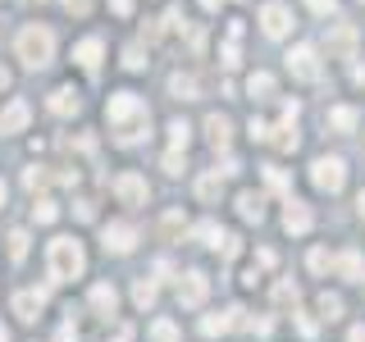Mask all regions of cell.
Here are the masks:
<instances>
[{"label":"cell","instance_id":"31","mask_svg":"<svg viewBox=\"0 0 365 342\" xmlns=\"http://www.w3.org/2000/svg\"><path fill=\"white\" fill-rule=\"evenodd\" d=\"M274 301H279V306H292V311H297V301H302L297 283H279V288H274Z\"/></svg>","mask_w":365,"mask_h":342},{"label":"cell","instance_id":"17","mask_svg":"<svg viewBox=\"0 0 365 342\" xmlns=\"http://www.w3.org/2000/svg\"><path fill=\"white\" fill-rule=\"evenodd\" d=\"M114 306H119V292H114V283H96V288H91V311L110 319Z\"/></svg>","mask_w":365,"mask_h":342},{"label":"cell","instance_id":"16","mask_svg":"<svg viewBox=\"0 0 365 342\" xmlns=\"http://www.w3.org/2000/svg\"><path fill=\"white\" fill-rule=\"evenodd\" d=\"M205 137H210L215 151H228V142H233V123H228L224 114H210V119H205Z\"/></svg>","mask_w":365,"mask_h":342},{"label":"cell","instance_id":"9","mask_svg":"<svg viewBox=\"0 0 365 342\" xmlns=\"http://www.w3.org/2000/svg\"><path fill=\"white\" fill-rule=\"evenodd\" d=\"M114 197H119L123 205H146L151 187H146L142 174H119V178H114Z\"/></svg>","mask_w":365,"mask_h":342},{"label":"cell","instance_id":"37","mask_svg":"<svg viewBox=\"0 0 365 342\" xmlns=\"http://www.w3.org/2000/svg\"><path fill=\"white\" fill-rule=\"evenodd\" d=\"M329 265H334V260H329V251H319V247H315V251H311V274H324Z\"/></svg>","mask_w":365,"mask_h":342},{"label":"cell","instance_id":"52","mask_svg":"<svg viewBox=\"0 0 365 342\" xmlns=\"http://www.w3.org/2000/svg\"><path fill=\"white\" fill-rule=\"evenodd\" d=\"M0 205H5V182H0Z\"/></svg>","mask_w":365,"mask_h":342},{"label":"cell","instance_id":"50","mask_svg":"<svg viewBox=\"0 0 365 342\" xmlns=\"http://www.w3.org/2000/svg\"><path fill=\"white\" fill-rule=\"evenodd\" d=\"M356 210H361V214H365V192H361V197H356Z\"/></svg>","mask_w":365,"mask_h":342},{"label":"cell","instance_id":"3","mask_svg":"<svg viewBox=\"0 0 365 342\" xmlns=\"http://www.w3.org/2000/svg\"><path fill=\"white\" fill-rule=\"evenodd\" d=\"M19 60L28 64V68H46L55 60V32L51 28H41V23H28V28L19 32Z\"/></svg>","mask_w":365,"mask_h":342},{"label":"cell","instance_id":"24","mask_svg":"<svg viewBox=\"0 0 365 342\" xmlns=\"http://www.w3.org/2000/svg\"><path fill=\"white\" fill-rule=\"evenodd\" d=\"M319 319H324V324H334V319H342V296L338 292H319Z\"/></svg>","mask_w":365,"mask_h":342},{"label":"cell","instance_id":"48","mask_svg":"<svg viewBox=\"0 0 365 342\" xmlns=\"http://www.w3.org/2000/svg\"><path fill=\"white\" fill-rule=\"evenodd\" d=\"M9 87V68H0V91H5Z\"/></svg>","mask_w":365,"mask_h":342},{"label":"cell","instance_id":"10","mask_svg":"<svg viewBox=\"0 0 365 342\" xmlns=\"http://www.w3.org/2000/svg\"><path fill=\"white\" fill-rule=\"evenodd\" d=\"M260 28H265V37H288L292 28V9L279 5V0H269L265 9H260Z\"/></svg>","mask_w":365,"mask_h":342},{"label":"cell","instance_id":"11","mask_svg":"<svg viewBox=\"0 0 365 342\" xmlns=\"http://www.w3.org/2000/svg\"><path fill=\"white\" fill-rule=\"evenodd\" d=\"M283 228H288L292 237H306V233L315 228L311 205H306V201H288V210H283Z\"/></svg>","mask_w":365,"mask_h":342},{"label":"cell","instance_id":"13","mask_svg":"<svg viewBox=\"0 0 365 342\" xmlns=\"http://www.w3.org/2000/svg\"><path fill=\"white\" fill-rule=\"evenodd\" d=\"M237 315H242L237 306H228V311H215V315H205V319H201V333H205V338H220V333H228V328L237 324Z\"/></svg>","mask_w":365,"mask_h":342},{"label":"cell","instance_id":"51","mask_svg":"<svg viewBox=\"0 0 365 342\" xmlns=\"http://www.w3.org/2000/svg\"><path fill=\"white\" fill-rule=\"evenodd\" d=\"M0 342H9V328L5 324H0Z\"/></svg>","mask_w":365,"mask_h":342},{"label":"cell","instance_id":"43","mask_svg":"<svg viewBox=\"0 0 365 342\" xmlns=\"http://www.w3.org/2000/svg\"><path fill=\"white\" fill-rule=\"evenodd\" d=\"M306 5H311L315 14H329V9H338V0H306Z\"/></svg>","mask_w":365,"mask_h":342},{"label":"cell","instance_id":"30","mask_svg":"<svg viewBox=\"0 0 365 342\" xmlns=\"http://www.w3.org/2000/svg\"><path fill=\"white\" fill-rule=\"evenodd\" d=\"M197 237H201L205 247H220V242H224V233H220V224H215V219H205V224H197Z\"/></svg>","mask_w":365,"mask_h":342},{"label":"cell","instance_id":"27","mask_svg":"<svg viewBox=\"0 0 365 342\" xmlns=\"http://www.w3.org/2000/svg\"><path fill=\"white\" fill-rule=\"evenodd\" d=\"M46 182H51V169H46V165H32V169H23V187H28V192H41Z\"/></svg>","mask_w":365,"mask_h":342},{"label":"cell","instance_id":"2","mask_svg":"<svg viewBox=\"0 0 365 342\" xmlns=\"http://www.w3.org/2000/svg\"><path fill=\"white\" fill-rule=\"evenodd\" d=\"M46 265H51L55 283H73V279H83V269H87V251H83L78 237H55V242L46 247Z\"/></svg>","mask_w":365,"mask_h":342},{"label":"cell","instance_id":"21","mask_svg":"<svg viewBox=\"0 0 365 342\" xmlns=\"http://www.w3.org/2000/svg\"><path fill=\"white\" fill-rule=\"evenodd\" d=\"M169 96L197 100V78H192V73H174V78H169Z\"/></svg>","mask_w":365,"mask_h":342},{"label":"cell","instance_id":"34","mask_svg":"<svg viewBox=\"0 0 365 342\" xmlns=\"http://www.w3.org/2000/svg\"><path fill=\"white\" fill-rule=\"evenodd\" d=\"M169 137H174V146L182 151V146L192 142V128H187V123H182V119H174V123H169Z\"/></svg>","mask_w":365,"mask_h":342},{"label":"cell","instance_id":"18","mask_svg":"<svg viewBox=\"0 0 365 342\" xmlns=\"http://www.w3.org/2000/svg\"><path fill=\"white\" fill-rule=\"evenodd\" d=\"M28 119H32V110L23 105V100H14V105L0 114V133H23V128H28Z\"/></svg>","mask_w":365,"mask_h":342},{"label":"cell","instance_id":"28","mask_svg":"<svg viewBox=\"0 0 365 342\" xmlns=\"http://www.w3.org/2000/svg\"><path fill=\"white\" fill-rule=\"evenodd\" d=\"M160 233H165V237H178V233H187V219H182V210H169L165 219H160Z\"/></svg>","mask_w":365,"mask_h":342},{"label":"cell","instance_id":"35","mask_svg":"<svg viewBox=\"0 0 365 342\" xmlns=\"http://www.w3.org/2000/svg\"><path fill=\"white\" fill-rule=\"evenodd\" d=\"M160 165H165V174H182V169H187V165H182V151H178V146H174L165 160H160Z\"/></svg>","mask_w":365,"mask_h":342},{"label":"cell","instance_id":"47","mask_svg":"<svg viewBox=\"0 0 365 342\" xmlns=\"http://www.w3.org/2000/svg\"><path fill=\"white\" fill-rule=\"evenodd\" d=\"M351 83H356V87H365V68H361V64L351 68Z\"/></svg>","mask_w":365,"mask_h":342},{"label":"cell","instance_id":"19","mask_svg":"<svg viewBox=\"0 0 365 342\" xmlns=\"http://www.w3.org/2000/svg\"><path fill=\"white\" fill-rule=\"evenodd\" d=\"M237 214H242V219H265V197H260V192H242V197H237Z\"/></svg>","mask_w":365,"mask_h":342},{"label":"cell","instance_id":"33","mask_svg":"<svg viewBox=\"0 0 365 342\" xmlns=\"http://www.w3.org/2000/svg\"><path fill=\"white\" fill-rule=\"evenodd\" d=\"M151 338L155 342H178V328L169 324V319H155V324H151Z\"/></svg>","mask_w":365,"mask_h":342},{"label":"cell","instance_id":"40","mask_svg":"<svg viewBox=\"0 0 365 342\" xmlns=\"http://www.w3.org/2000/svg\"><path fill=\"white\" fill-rule=\"evenodd\" d=\"M64 9H68V14H78V19H83L87 9H91V0H64Z\"/></svg>","mask_w":365,"mask_h":342},{"label":"cell","instance_id":"42","mask_svg":"<svg viewBox=\"0 0 365 342\" xmlns=\"http://www.w3.org/2000/svg\"><path fill=\"white\" fill-rule=\"evenodd\" d=\"M297 328H302L306 338H315V333H319V324H315V319H306V315H297Z\"/></svg>","mask_w":365,"mask_h":342},{"label":"cell","instance_id":"41","mask_svg":"<svg viewBox=\"0 0 365 342\" xmlns=\"http://www.w3.org/2000/svg\"><path fill=\"white\" fill-rule=\"evenodd\" d=\"M73 214H78V219H91V214H96V201H78Z\"/></svg>","mask_w":365,"mask_h":342},{"label":"cell","instance_id":"38","mask_svg":"<svg viewBox=\"0 0 365 342\" xmlns=\"http://www.w3.org/2000/svg\"><path fill=\"white\" fill-rule=\"evenodd\" d=\"M265 182H269V187H279V192H283V187H288V174H283V169H274V165H269V169H265Z\"/></svg>","mask_w":365,"mask_h":342},{"label":"cell","instance_id":"5","mask_svg":"<svg viewBox=\"0 0 365 342\" xmlns=\"http://www.w3.org/2000/svg\"><path fill=\"white\" fill-rule=\"evenodd\" d=\"M205 292H210V279H205L201 269H187V274H178V306L197 311V306L205 301Z\"/></svg>","mask_w":365,"mask_h":342},{"label":"cell","instance_id":"26","mask_svg":"<svg viewBox=\"0 0 365 342\" xmlns=\"http://www.w3.org/2000/svg\"><path fill=\"white\" fill-rule=\"evenodd\" d=\"M247 91H251L256 100H269V96H274V78H269V73H251V78H247Z\"/></svg>","mask_w":365,"mask_h":342},{"label":"cell","instance_id":"6","mask_svg":"<svg viewBox=\"0 0 365 342\" xmlns=\"http://www.w3.org/2000/svg\"><path fill=\"white\" fill-rule=\"evenodd\" d=\"M288 73L302 78V83H319V55H315V46H292V51H288Z\"/></svg>","mask_w":365,"mask_h":342},{"label":"cell","instance_id":"23","mask_svg":"<svg viewBox=\"0 0 365 342\" xmlns=\"http://www.w3.org/2000/svg\"><path fill=\"white\" fill-rule=\"evenodd\" d=\"M155 296H160L155 279H137V283H133V301L142 306V311H151V306H155Z\"/></svg>","mask_w":365,"mask_h":342},{"label":"cell","instance_id":"8","mask_svg":"<svg viewBox=\"0 0 365 342\" xmlns=\"http://www.w3.org/2000/svg\"><path fill=\"white\" fill-rule=\"evenodd\" d=\"M41 311H46V288H23V292H14V315L23 319V324H37Z\"/></svg>","mask_w":365,"mask_h":342},{"label":"cell","instance_id":"7","mask_svg":"<svg viewBox=\"0 0 365 342\" xmlns=\"http://www.w3.org/2000/svg\"><path fill=\"white\" fill-rule=\"evenodd\" d=\"M101 242H106V251H114V256H128V251L137 247V228L123 224V219H114V224H106Z\"/></svg>","mask_w":365,"mask_h":342},{"label":"cell","instance_id":"15","mask_svg":"<svg viewBox=\"0 0 365 342\" xmlns=\"http://www.w3.org/2000/svg\"><path fill=\"white\" fill-rule=\"evenodd\" d=\"M356 51V28L351 23H334V32H329V55H351Z\"/></svg>","mask_w":365,"mask_h":342},{"label":"cell","instance_id":"44","mask_svg":"<svg viewBox=\"0 0 365 342\" xmlns=\"http://www.w3.org/2000/svg\"><path fill=\"white\" fill-rule=\"evenodd\" d=\"M233 64H237V46L228 41V46H224V68H233Z\"/></svg>","mask_w":365,"mask_h":342},{"label":"cell","instance_id":"32","mask_svg":"<svg viewBox=\"0 0 365 342\" xmlns=\"http://www.w3.org/2000/svg\"><path fill=\"white\" fill-rule=\"evenodd\" d=\"M23 256H28V233L14 228V233H9V260H23Z\"/></svg>","mask_w":365,"mask_h":342},{"label":"cell","instance_id":"20","mask_svg":"<svg viewBox=\"0 0 365 342\" xmlns=\"http://www.w3.org/2000/svg\"><path fill=\"white\" fill-rule=\"evenodd\" d=\"M338 274H342V279H351V283L365 279V260H361V251H342V256H338Z\"/></svg>","mask_w":365,"mask_h":342},{"label":"cell","instance_id":"29","mask_svg":"<svg viewBox=\"0 0 365 342\" xmlns=\"http://www.w3.org/2000/svg\"><path fill=\"white\" fill-rule=\"evenodd\" d=\"M32 219H37V224H55V219H60V205H55V201H37V205H32Z\"/></svg>","mask_w":365,"mask_h":342},{"label":"cell","instance_id":"46","mask_svg":"<svg viewBox=\"0 0 365 342\" xmlns=\"http://www.w3.org/2000/svg\"><path fill=\"white\" fill-rule=\"evenodd\" d=\"M347 342H365V324H356V328H351V333H347Z\"/></svg>","mask_w":365,"mask_h":342},{"label":"cell","instance_id":"1","mask_svg":"<svg viewBox=\"0 0 365 342\" xmlns=\"http://www.w3.org/2000/svg\"><path fill=\"white\" fill-rule=\"evenodd\" d=\"M106 119H110L114 142H123V146L142 142L146 128H151V114H146V105L133 96V91H114V96H110V105H106Z\"/></svg>","mask_w":365,"mask_h":342},{"label":"cell","instance_id":"36","mask_svg":"<svg viewBox=\"0 0 365 342\" xmlns=\"http://www.w3.org/2000/svg\"><path fill=\"white\" fill-rule=\"evenodd\" d=\"M123 68H146V60H142V46H128V51H123Z\"/></svg>","mask_w":365,"mask_h":342},{"label":"cell","instance_id":"45","mask_svg":"<svg viewBox=\"0 0 365 342\" xmlns=\"http://www.w3.org/2000/svg\"><path fill=\"white\" fill-rule=\"evenodd\" d=\"M110 9L114 14H133V0H110Z\"/></svg>","mask_w":365,"mask_h":342},{"label":"cell","instance_id":"49","mask_svg":"<svg viewBox=\"0 0 365 342\" xmlns=\"http://www.w3.org/2000/svg\"><path fill=\"white\" fill-rule=\"evenodd\" d=\"M201 5H205V9H220V5H224V0H201Z\"/></svg>","mask_w":365,"mask_h":342},{"label":"cell","instance_id":"4","mask_svg":"<svg viewBox=\"0 0 365 342\" xmlns=\"http://www.w3.org/2000/svg\"><path fill=\"white\" fill-rule=\"evenodd\" d=\"M311 182L319 192H342V182H347V165H342L338 155H319L311 165Z\"/></svg>","mask_w":365,"mask_h":342},{"label":"cell","instance_id":"14","mask_svg":"<svg viewBox=\"0 0 365 342\" xmlns=\"http://www.w3.org/2000/svg\"><path fill=\"white\" fill-rule=\"evenodd\" d=\"M101 55H106V41H101V37H83V41H78V46H73V60H78V64H83V68H87V73H91V68H96V64H101Z\"/></svg>","mask_w":365,"mask_h":342},{"label":"cell","instance_id":"25","mask_svg":"<svg viewBox=\"0 0 365 342\" xmlns=\"http://www.w3.org/2000/svg\"><path fill=\"white\" fill-rule=\"evenodd\" d=\"M220 192H224L220 169H215V174H205V178H197V197H201V201H220Z\"/></svg>","mask_w":365,"mask_h":342},{"label":"cell","instance_id":"22","mask_svg":"<svg viewBox=\"0 0 365 342\" xmlns=\"http://www.w3.org/2000/svg\"><path fill=\"white\" fill-rule=\"evenodd\" d=\"M356 119H361V114L351 110V105H334V110H329V123H334V133H351V128H356Z\"/></svg>","mask_w":365,"mask_h":342},{"label":"cell","instance_id":"39","mask_svg":"<svg viewBox=\"0 0 365 342\" xmlns=\"http://www.w3.org/2000/svg\"><path fill=\"white\" fill-rule=\"evenodd\" d=\"M251 142H269V123H260V119H251Z\"/></svg>","mask_w":365,"mask_h":342},{"label":"cell","instance_id":"12","mask_svg":"<svg viewBox=\"0 0 365 342\" xmlns=\"http://www.w3.org/2000/svg\"><path fill=\"white\" fill-rule=\"evenodd\" d=\"M46 105H51V114H60V119H68V114H78V110H83V96H78V87H55Z\"/></svg>","mask_w":365,"mask_h":342}]
</instances>
